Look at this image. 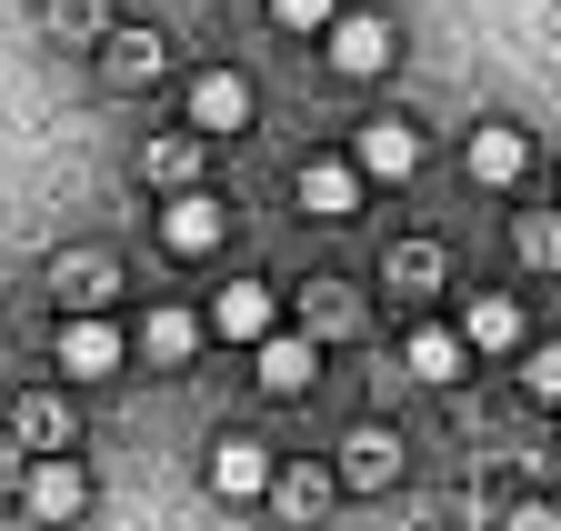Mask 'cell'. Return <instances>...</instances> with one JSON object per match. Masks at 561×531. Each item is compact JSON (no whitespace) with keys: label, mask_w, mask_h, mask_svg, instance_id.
I'll return each mask as SVG.
<instances>
[{"label":"cell","mask_w":561,"mask_h":531,"mask_svg":"<svg viewBox=\"0 0 561 531\" xmlns=\"http://www.w3.org/2000/svg\"><path fill=\"white\" fill-rule=\"evenodd\" d=\"M522 261H531V272H561V211H551V221H541V211L522 221Z\"/></svg>","instance_id":"cell-21"},{"label":"cell","mask_w":561,"mask_h":531,"mask_svg":"<svg viewBox=\"0 0 561 531\" xmlns=\"http://www.w3.org/2000/svg\"><path fill=\"white\" fill-rule=\"evenodd\" d=\"M261 391H311V371H321V351H311V331H261Z\"/></svg>","instance_id":"cell-9"},{"label":"cell","mask_w":561,"mask_h":531,"mask_svg":"<svg viewBox=\"0 0 561 531\" xmlns=\"http://www.w3.org/2000/svg\"><path fill=\"white\" fill-rule=\"evenodd\" d=\"M351 201H362V171H341V161H311L301 171V211L311 221H351Z\"/></svg>","instance_id":"cell-12"},{"label":"cell","mask_w":561,"mask_h":531,"mask_svg":"<svg viewBox=\"0 0 561 531\" xmlns=\"http://www.w3.org/2000/svg\"><path fill=\"white\" fill-rule=\"evenodd\" d=\"M101 81H111V91H140V81H161V41L121 31V41H111V60H101Z\"/></svg>","instance_id":"cell-15"},{"label":"cell","mask_w":561,"mask_h":531,"mask_svg":"<svg viewBox=\"0 0 561 531\" xmlns=\"http://www.w3.org/2000/svg\"><path fill=\"white\" fill-rule=\"evenodd\" d=\"M522 391H531V402H561V342H551V351H531V371H522Z\"/></svg>","instance_id":"cell-22"},{"label":"cell","mask_w":561,"mask_h":531,"mask_svg":"<svg viewBox=\"0 0 561 531\" xmlns=\"http://www.w3.org/2000/svg\"><path fill=\"white\" fill-rule=\"evenodd\" d=\"M210 492H221V501H261L271 492V441H251V431L210 441Z\"/></svg>","instance_id":"cell-4"},{"label":"cell","mask_w":561,"mask_h":531,"mask_svg":"<svg viewBox=\"0 0 561 531\" xmlns=\"http://www.w3.org/2000/svg\"><path fill=\"white\" fill-rule=\"evenodd\" d=\"M191 130H201V141L251 130V81H241V71H201V81H191Z\"/></svg>","instance_id":"cell-1"},{"label":"cell","mask_w":561,"mask_h":531,"mask_svg":"<svg viewBox=\"0 0 561 531\" xmlns=\"http://www.w3.org/2000/svg\"><path fill=\"white\" fill-rule=\"evenodd\" d=\"M411 161H421V141L401 120H371L362 130V181H411Z\"/></svg>","instance_id":"cell-13"},{"label":"cell","mask_w":561,"mask_h":531,"mask_svg":"<svg viewBox=\"0 0 561 531\" xmlns=\"http://www.w3.org/2000/svg\"><path fill=\"white\" fill-rule=\"evenodd\" d=\"M301 331H331V342H341V331H362V301H351V291H331V281H311Z\"/></svg>","instance_id":"cell-17"},{"label":"cell","mask_w":561,"mask_h":531,"mask_svg":"<svg viewBox=\"0 0 561 531\" xmlns=\"http://www.w3.org/2000/svg\"><path fill=\"white\" fill-rule=\"evenodd\" d=\"M401 361H411V381H432V391H442V381H461L471 351H461V331H411V351H401Z\"/></svg>","instance_id":"cell-14"},{"label":"cell","mask_w":561,"mask_h":531,"mask_svg":"<svg viewBox=\"0 0 561 531\" xmlns=\"http://www.w3.org/2000/svg\"><path fill=\"white\" fill-rule=\"evenodd\" d=\"M522 171H531V141H522L512 120H481V130H471V181H481V191H512Z\"/></svg>","instance_id":"cell-7"},{"label":"cell","mask_w":561,"mask_h":531,"mask_svg":"<svg viewBox=\"0 0 561 531\" xmlns=\"http://www.w3.org/2000/svg\"><path fill=\"white\" fill-rule=\"evenodd\" d=\"M331 11H341V0H271V21H280V31H321Z\"/></svg>","instance_id":"cell-23"},{"label":"cell","mask_w":561,"mask_h":531,"mask_svg":"<svg viewBox=\"0 0 561 531\" xmlns=\"http://www.w3.org/2000/svg\"><path fill=\"white\" fill-rule=\"evenodd\" d=\"M140 171H151L161 191H191V171H201V141H151V161H140Z\"/></svg>","instance_id":"cell-20"},{"label":"cell","mask_w":561,"mask_h":531,"mask_svg":"<svg viewBox=\"0 0 561 531\" xmlns=\"http://www.w3.org/2000/svg\"><path fill=\"white\" fill-rule=\"evenodd\" d=\"M221 231H231V211L210 201V191H171V211H161V241H171L181 261H201V251H221Z\"/></svg>","instance_id":"cell-5"},{"label":"cell","mask_w":561,"mask_h":531,"mask_svg":"<svg viewBox=\"0 0 561 531\" xmlns=\"http://www.w3.org/2000/svg\"><path fill=\"white\" fill-rule=\"evenodd\" d=\"M140 351H151V361H191L201 351V321L191 311H151V321H140Z\"/></svg>","instance_id":"cell-16"},{"label":"cell","mask_w":561,"mask_h":531,"mask_svg":"<svg viewBox=\"0 0 561 531\" xmlns=\"http://www.w3.org/2000/svg\"><path fill=\"white\" fill-rule=\"evenodd\" d=\"M461 351H522V301L481 291V301L461 311Z\"/></svg>","instance_id":"cell-11"},{"label":"cell","mask_w":561,"mask_h":531,"mask_svg":"<svg viewBox=\"0 0 561 531\" xmlns=\"http://www.w3.org/2000/svg\"><path fill=\"white\" fill-rule=\"evenodd\" d=\"M502 531H561V501H522V511H512Z\"/></svg>","instance_id":"cell-24"},{"label":"cell","mask_w":561,"mask_h":531,"mask_svg":"<svg viewBox=\"0 0 561 531\" xmlns=\"http://www.w3.org/2000/svg\"><path fill=\"white\" fill-rule=\"evenodd\" d=\"M210 331H221V342H231V351H251V342H261V331H280V301H271L261 281H231L221 301H210Z\"/></svg>","instance_id":"cell-6"},{"label":"cell","mask_w":561,"mask_h":531,"mask_svg":"<svg viewBox=\"0 0 561 531\" xmlns=\"http://www.w3.org/2000/svg\"><path fill=\"white\" fill-rule=\"evenodd\" d=\"M21 501H31V521H81L91 482H81V461H21Z\"/></svg>","instance_id":"cell-3"},{"label":"cell","mask_w":561,"mask_h":531,"mask_svg":"<svg viewBox=\"0 0 561 531\" xmlns=\"http://www.w3.org/2000/svg\"><path fill=\"white\" fill-rule=\"evenodd\" d=\"M391 291H442V251L432 241H401L391 251Z\"/></svg>","instance_id":"cell-18"},{"label":"cell","mask_w":561,"mask_h":531,"mask_svg":"<svg viewBox=\"0 0 561 531\" xmlns=\"http://www.w3.org/2000/svg\"><path fill=\"white\" fill-rule=\"evenodd\" d=\"M321 31H331V71H351V81L391 71V21H371V11H351V21H341V11H331Z\"/></svg>","instance_id":"cell-2"},{"label":"cell","mask_w":561,"mask_h":531,"mask_svg":"<svg viewBox=\"0 0 561 531\" xmlns=\"http://www.w3.org/2000/svg\"><path fill=\"white\" fill-rule=\"evenodd\" d=\"M60 371H70V381L121 371V331H111V321H91V311H81V321H60Z\"/></svg>","instance_id":"cell-8"},{"label":"cell","mask_w":561,"mask_h":531,"mask_svg":"<svg viewBox=\"0 0 561 531\" xmlns=\"http://www.w3.org/2000/svg\"><path fill=\"white\" fill-rule=\"evenodd\" d=\"M0 492H21V451L11 441H0Z\"/></svg>","instance_id":"cell-25"},{"label":"cell","mask_w":561,"mask_h":531,"mask_svg":"<svg viewBox=\"0 0 561 531\" xmlns=\"http://www.w3.org/2000/svg\"><path fill=\"white\" fill-rule=\"evenodd\" d=\"M391 472H401V441H391L381 422H362V431L341 441V482H351V492H381Z\"/></svg>","instance_id":"cell-10"},{"label":"cell","mask_w":561,"mask_h":531,"mask_svg":"<svg viewBox=\"0 0 561 531\" xmlns=\"http://www.w3.org/2000/svg\"><path fill=\"white\" fill-rule=\"evenodd\" d=\"M271 501H280V511H301V521H311V511L331 501V482H321V472H280V461H271Z\"/></svg>","instance_id":"cell-19"}]
</instances>
